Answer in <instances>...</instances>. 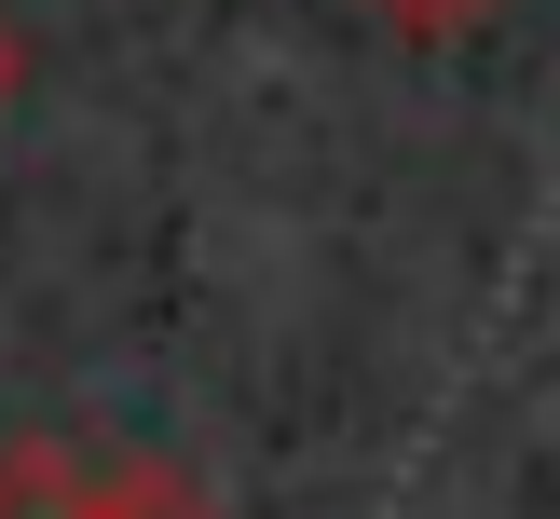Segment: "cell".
Returning <instances> with one entry per match:
<instances>
[{
    "label": "cell",
    "mask_w": 560,
    "mask_h": 519,
    "mask_svg": "<svg viewBox=\"0 0 560 519\" xmlns=\"http://www.w3.org/2000/svg\"><path fill=\"white\" fill-rule=\"evenodd\" d=\"M151 464H96L69 437H14L0 451V519H137Z\"/></svg>",
    "instance_id": "6da1fadb"
},
{
    "label": "cell",
    "mask_w": 560,
    "mask_h": 519,
    "mask_svg": "<svg viewBox=\"0 0 560 519\" xmlns=\"http://www.w3.org/2000/svg\"><path fill=\"white\" fill-rule=\"evenodd\" d=\"M355 14H370L383 27V42H465V27H492V14H506V0H355Z\"/></svg>",
    "instance_id": "7a4b0ae2"
},
{
    "label": "cell",
    "mask_w": 560,
    "mask_h": 519,
    "mask_svg": "<svg viewBox=\"0 0 560 519\" xmlns=\"http://www.w3.org/2000/svg\"><path fill=\"white\" fill-rule=\"evenodd\" d=\"M137 519H219V506H206L191 479H164V464H151V492H137Z\"/></svg>",
    "instance_id": "3957f363"
},
{
    "label": "cell",
    "mask_w": 560,
    "mask_h": 519,
    "mask_svg": "<svg viewBox=\"0 0 560 519\" xmlns=\"http://www.w3.org/2000/svg\"><path fill=\"white\" fill-rule=\"evenodd\" d=\"M14 82H27V42H14V27H0V109H14Z\"/></svg>",
    "instance_id": "277c9868"
}]
</instances>
